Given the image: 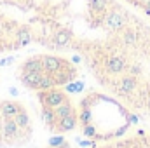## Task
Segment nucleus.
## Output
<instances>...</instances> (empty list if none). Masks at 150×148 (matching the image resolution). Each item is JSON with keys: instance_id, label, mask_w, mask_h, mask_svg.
<instances>
[{"instance_id": "nucleus-25", "label": "nucleus", "mask_w": 150, "mask_h": 148, "mask_svg": "<svg viewBox=\"0 0 150 148\" xmlns=\"http://www.w3.org/2000/svg\"><path fill=\"white\" fill-rule=\"evenodd\" d=\"M72 61H74V63H80V56H74Z\"/></svg>"}, {"instance_id": "nucleus-19", "label": "nucleus", "mask_w": 150, "mask_h": 148, "mask_svg": "<svg viewBox=\"0 0 150 148\" xmlns=\"http://www.w3.org/2000/svg\"><path fill=\"white\" fill-rule=\"evenodd\" d=\"M52 87H56L54 77L51 73H45V72H44L42 80H40V84H38V91H47V89H52Z\"/></svg>"}, {"instance_id": "nucleus-8", "label": "nucleus", "mask_w": 150, "mask_h": 148, "mask_svg": "<svg viewBox=\"0 0 150 148\" xmlns=\"http://www.w3.org/2000/svg\"><path fill=\"white\" fill-rule=\"evenodd\" d=\"M21 110H23V105L18 101H0V117L14 118Z\"/></svg>"}, {"instance_id": "nucleus-13", "label": "nucleus", "mask_w": 150, "mask_h": 148, "mask_svg": "<svg viewBox=\"0 0 150 148\" xmlns=\"http://www.w3.org/2000/svg\"><path fill=\"white\" fill-rule=\"evenodd\" d=\"M19 72H44V63H42V56H33L28 58L21 66Z\"/></svg>"}, {"instance_id": "nucleus-14", "label": "nucleus", "mask_w": 150, "mask_h": 148, "mask_svg": "<svg viewBox=\"0 0 150 148\" xmlns=\"http://www.w3.org/2000/svg\"><path fill=\"white\" fill-rule=\"evenodd\" d=\"M87 4H89L91 14H96V16H103L110 9V2L108 0H89Z\"/></svg>"}, {"instance_id": "nucleus-27", "label": "nucleus", "mask_w": 150, "mask_h": 148, "mask_svg": "<svg viewBox=\"0 0 150 148\" xmlns=\"http://www.w3.org/2000/svg\"><path fill=\"white\" fill-rule=\"evenodd\" d=\"M49 148H51V147H49ZM59 148H70V145H68V143H65L63 147H59Z\"/></svg>"}, {"instance_id": "nucleus-15", "label": "nucleus", "mask_w": 150, "mask_h": 148, "mask_svg": "<svg viewBox=\"0 0 150 148\" xmlns=\"http://www.w3.org/2000/svg\"><path fill=\"white\" fill-rule=\"evenodd\" d=\"M16 47H23V45H28L32 42V32H30V26H21L18 28L16 32Z\"/></svg>"}, {"instance_id": "nucleus-18", "label": "nucleus", "mask_w": 150, "mask_h": 148, "mask_svg": "<svg viewBox=\"0 0 150 148\" xmlns=\"http://www.w3.org/2000/svg\"><path fill=\"white\" fill-rule=\"evenodd\" d=\"M14 120H16V124L19 125V129H25V131L28 129V131H30V125H32V124H30V117H28V111L25 110V108H23V110L19 111L16 117H14Z\"/></svg>"}, {"instance_id": "nucleus-6", "label": "nucleus", "mask_w": 150, "mask_h": 148, "mask_svg": "<svg viewBox=\"0 0 150 148\" xmlns=\"http://www.w3.org/2000/svg\"><path fill=\"white\" fill-rule=\"evenodd\" d=\"M0 127H2V136L5 140H16L19 136V125L16 124L14 118H7V117H2L0 118Z\"/></svg>"}, {"instance_id": "nucleus-9", "label": "nucleus", "mask_w": 150, "mask_h": 148, "mask_svg": "<svg viewBox=\"0 0 150 148\" xmlns=\"http://www.w3.org/2000/svg\"><path fill=\"white\" fill-rule=\"evenodd\" d=\"M77 122H79V115H68V117H63V118H58V124H56V129L58 132H67V131H74L77 127Z\"/></svg>"}, {"instance_id": "nucleus-21", "label": "nucleus", "mask_w": 150, "mask_h": 148, "mask_svg": "<svg viewBox=\"0 0 150 148\" xmlns=\"http://www.w3.org/2000/svg\"><path fill=\"white\" fill-rule=\"evenodd\" d=\"M82 134L87 136V138H96V127L93 124H87V125L82 127Z\"/></svg>"}, {"instance_id": "nucleus-2", "label": "nucleus", "mask_w": 150, "mask_h": 148, "mask_svg": "<svg viewBox=\"0 0 150 148\" xmlns=\"http://www.w3.org/2000/svg\"><path fill=\"white\" fill-rule=\"evenodd\" d=\"M37 94H38L40 105H47V106H52V108L59 106L63 101L68 99L67 91H63L59 85H56V87H52V89H47V91H38Z\"/></svg>"}, {"instance_id": "nucleus-20", "label": "nucleus", "mask_w": 150, "mask_h": 148, "mask_svg": "<svg viewBox=\"0 0 150 148\" xmlns=\"http://www.w3.org/2000/svg\"><path fill=\"white\" fill-rule=\"evenodd\" d=\"M67 143V140L63 138V136H52L51 140H49V147L51 148H59V147H63Z\"/></svg>"}, {"instance_id": "nucleus-24", "label": "nucleus", "mask_w": 150, "mask_h": 148, "mask_svg": "<svg viewBox=\"0 0 150 148\" xmlns=\"http://www.w3.org/2000/svg\"><path fill=\"white\" fill-rule=\"evenodd\" d=\"M79 89H82V84L80 82H77V84H74V85H67V91H79Z\"/></svg>"}, {"instance_id": "nucleus-22", "label": "nucleus", "mask_w": 150, "mask_h": 148, "mask_svg": "<svg viewBox=\"0 0 150 148\" xmlns=\"http://www.w3.org/2000/svg\"><path fill=\"white\" fill-rule=\"evenodd\" d=\"M127 68H129V73H131V75H140V73H142V66H140V65H136V63H134V65H131V66H127Z\"/></svg>"}, {"instance_id": "nucleus-10", "label": "nucleus", "mask_w": 150, "mask_h": 148, "mask_svg": "<svg viewBox=\"0 0 150 148\" xmlns=\"http://www.w3.org/2000/svg\"><path fill=\"white\" fill-rule=\"evenodd\" d=\"M120 40H122L124 45L133 47V45H136V44L140 42V32H138L136 28H133V26H126V28L120 32Z\"/></svg>"}, {"instance_id": "nucleus-26", "label": "nucleus", "mask_w": 150, "mask_h": 148, "mask_svg": "<svg viewBox=\"0 0 150 148\" xmlns=\"http://www.w3.org/2000/svg\"><path fill=\"white\" fill-rule=\"evenodd\" d=\"M145 105H147V106L150 108V92H149V98H147V103H145Z\"/></svg>"}, {"instance_id": "nucleus-3", "label": "nucleus", "mask_w": 150, "mask_h": 148, "mask_svg": "<svg viewBox=\"0 0 150 148\" xmlns=\"http://www.w3.org/2000/svg\"><path fill=\"white\" fill-rule=\"evenodd\" d=\"M140 82H138V77L136 75H124L117 80L115 84V92L120 94V96H131L136 89H138Z\"/></svg>"}, {"instance_id": "nucleus-16", "label": "nucleus", "mask_w": 150, "mask_h": 148, "mask_svg": "<svg viewBox=\"0 0 150 148\" xmlns=\"http://www.w3.org/2000/svg\"><path fill=\"white\" fill-rule=\"evenodd\" d=\"M52 42H54L58 47H67V45L72 42V35H70V32H68V30H59V32H56V33H54Z\"/></svg>"}, {"instance_id": "nucleus-4", "label": "nucleus", "mask_w": 150, "mask_h": 148, "mask_svg": "<svg viewBox=\"0 0 150 148\" xmlns=\"http://www.w3.org/2000/svg\"><path fill=\"white\" fill-rule=\"evenodd\" d=\"M42 63H44V72L45 73L54 75L56 72L63 70V68H70V61H67L65 58L59 56H51V54H44L42 56Z\"/></svg>"}, {"instance_id": "nucleus-17", "label": "nucleus", "mask_w": 150, "mask_h": 148, "mask_svg": "<svg viewBox=\"0 0 150 148\" xmlns=\"http://www.w3.org/2000/svg\"><path fill=\"white\" fill-rule=\"evenodd\" d=\"M54 110H56L58 118H63V117H68V115H74V113H77V111H75V106L72 105V101H70V99L63 101V103H61L59 106H56Z\"/></svg>"}, {"instance_id": "nucleus-11", "label": "nucleus", "mask_w": 150, "mask_h": 148, "mask_svg": "<svg viewBox=\"0 0 150 148\" xmlns=\"http://www.w3.org/2000/svg\"><path fill=\"white\" fill-rule=\"evenodd\" d=\"M40 115H42V120L44 124L49 127V129H56V124H58V115H56V110L52 106H47V105H42V110H40Z\"/></svg>"}, {"instance_id": "nucleus-5", "label": "nucleus", "mask_w": 150, "mask_h": 148, "mask_svg": "<svg viewBox=\"0 0 150 148\" xmlns=\"http://www.w3.org/2000/svg\"><path fill=\"white\" fill-rule=\"evenodd\" d=\"M103 68H105V72H107V73L119 75V73H122V72H126V70H127V63H126V59H124L122 56L113 54V56L107 58V59L103 61Z\"/></svg>"}, {"instance_id": "nucleus-1", "label": "nucleus", "mask_w": 150, "mask_h": 148, "mask_svg": "<svg viewBox=\"0 0 150 148\" xmlns=\"http://www.w3.org/2000/svg\"><path fill=\"white\" fill-rule=\"evenodd\" d=\"M127 14L122 12L119 7H110L108 12H105L103 19H101V25L110 30V32H122L126 26H127Z\"/></svg>"}, {"instance_id": "nucleus-7", "label": "nucleus", "mask_w": 150, "mask_h": 148, "mask_svg": "<svg viewBox=\"0 0 150 148\" xmlns=\"http://www.w3.org/2000/svg\"><path fill=\"white\" fill-rule=\"evenodd\" d=\"M42 75H44V72H19V80L25 87L38 91V84L42 80Z\"/></svg>"}, {"instance_id": "nucleus-23", "label": "nucleus", "mask_w": 150, "mask_h": 148, "mask_svg": "<svg viewBox=\"0 0 150 148\" xmlns=\"http://www.w3.org/2000/svg\"><path fill=\"white\" fill-rule=\"evenodd\" d=\"M77 141H79V145H80V147H93V148H96V145H94L93 141H86V140H80V138H79Z\"/></svg>"}, {"instance_id": "nucleus-12", "label": "nucleus", "mask_w": 150, "mask_h": 148, "mask_svg": "<svg viewBox=\"0 0 150 148\" xmlns=\"http://www.w3.org/2000/svg\"><path fill=\"white\" fill-rule=\"evenodd\" d=\"M52 77H54V82H56V85H67L68 82L75 80L77 72L74 70V66H70V68H63V70L56 72Z\"/></svg>"}]
</instances>
